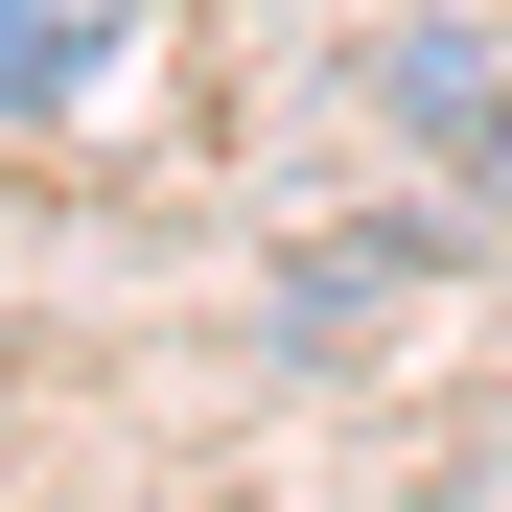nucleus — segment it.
Here are the masks:
<instances>
[{
	"label": "nucleus",
	"instance_id": "nucleus-1",
	"mask_svg": "<svg viewBox=\"0 0 512 512\" xmlns=\"http://www.w3.org/2000/svg\"><path fill=\"white\" fill-rule=\"evenodd\" d=\"M373 94H396V117L512 210V70H489V24H396V47H373Z\"/></svg>",
	"mask_w": 512,
	"mask_h": 512
},
{
	"label": "nucleus",
	"instance_id": "nucleus-2",
	"mask_svg": "<svg viewBox=\"0 0 512 512\" xmlns=\"http://www.w3.org/2000/svg\"><path fill=\"white\" fill-rule=\"evenodd\" d=\"M117 47H140V0H0V140H24V117H70Z\"/></svg>",
	"mask_w": 512,
	"mask_h": 512
}]
</instances>
